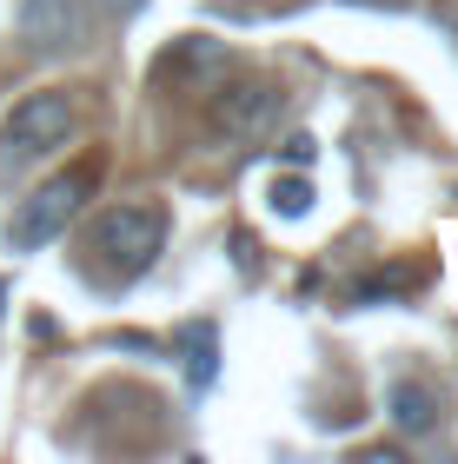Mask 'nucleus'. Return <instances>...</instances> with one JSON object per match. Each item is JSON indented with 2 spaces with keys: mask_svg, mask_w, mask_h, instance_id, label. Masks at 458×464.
<instances>
[{
  "mask_svg": "<svg viewBox=\"0 0 458 464\" xmlns=\"http://www.w3.org/2000/svg\"><path fill=\"white\" fill-rule=\"evenodd\" d=\"M73 126H80V113H73V100L60 93V87L27 93V100L7 113V126H0V186H14L34 160H47L54 146H67Z\"/></svg>",
  "mask_w": 458,
  "mask_h": 464,
  "instance_id": "obj_1",
  "label": "nucleus"
},
{
  "mask_svg": "<svg viewBox=\"0 0 458 464\" xmlns=\"http://www.w3.org/2000/svg\"><path fill=\"white\" fill-rule=\"evenodd\" d=\"M166 246V213L160 206H107L93 226H87V252L113 279H140Z\"/></svg>",
  "mask_w": 458,
  "mask_h": 464,
  "instance_id": "obj_2",
  "label": "nucleus"
},
{
  "mask_svg": "<svg viewBox=\"0 0 458 464\" xmlns=\"http://www.w3.org/2000/svg\"><path fill=\"white\" fill-rule=\"evenodd\" d=\"M93 186H100V166H93V160H80V166H67V173H54L40 193L20 199V213L7 219V246H14V252H34V246L60 239V232L73 226V213L87 206Z\"/></svg>",
  "mask_w": 458,
  "mask_h": 464,
  "instance_id": "obj_3",
  "label": "nucleus"
},
{
  "mask_svg": "<svg viewBox=\"0 0 458 464\" xmlns=\"http://www.w3.org/2000/svg\"><path fill=\"white\" fill-rule=\"evenodd\" d=\"M87 27H93L87 0H20L14 14V40L27 53H80Z\"/></svg>",
  "mask_w": 458,
  "mask_h": 464,
  "instance_id": "obj_4",
  "label": "nucleus"
},
{
  "mask_svg": "<svg viewBox=\"0 0 458 464\" xmlns=\"http://www.w3.org/2000/svg\"><path fill=\"white\" fill-rule=\"evenodd\" d=\"M286 107V93L279 87H266V80H233V87H219L213 93V126L226 140H239V146H253L273 133V120Z\"/></svg>",
  "mask_w": 458,
  "mask_h": 464,
  "instance_id": "obj_5",
  "label": "nucleus"
},
{
  "mask_svg": "<svg viewBox=\"0 0 458 464\" xmlns=\"http://www.w3.org/2000/svg\"><path fill=\"white\" fill-rule=\"evenodd\" d=\"M385 411H392V425H399L405 438H432L439 431V392L425 385V378H399V385L385 392Z\"/></svg>",
  "mask_w": 458,
  "mask_h": 464,
  "instance_id": "obj_6",
  "label": "nucleus"
},
{
  "mask_svg": "<svg viewBox=\"0 0 458 464\" xmlns=\"http://www.w3.org/2000/svg\"><path fill=\"white\" fill-rule=\"evenodd\" d=\"M266 199H273V213H279V219H299V213H312V199H319V193H312V179H299V173H279Z\"/></svg>",
  "mask_w": 458,
  "mask_h": 464,
  "instance_id": "obj_7",
  "label": "nucleus"
},
{
  "mask_svg": "<svg viewBox=\"0 0 458 464\" xmlns=\"http://www.w3.org/2000/svg\"><path fill=\"white\" fill-rule=\"evenodd\" d=\"M186 378H193V385H213V325L193 332V358H186Z\"/></svg>",
  "mask_w": 458,
  "mask_h": 464,
  "instance_id": "obj_8",
  "label": "nucleus"
},
{
  "mask_svg": "<svg viewBox=\"0 0 458 464\" xmlns=\"http://www.w3.org/2000/svg\"><path fill=\"white\" fill-rule=\"evenodd\" d=\"M279 160L286 166H312V133H293V140L279 146Z\"/></svg>",
  "mask_w": 458,
  "mask_h": 464,
  "instance_id": "obj_9",
  "label": "nucleus"
},
{
  "mask_svg": "<svg viewBox=\"0 0 458 464\" xmlns=\"http://www.w3.org/2000/svg\"><path fill=\"white\" fill-rule=\"evenodd\" d=\"M107 7H113L120 20H127V14H140V7H147V0H107Z\"/></svg>",
  "mask_w": 458,
  "mask_h": 464,
  "instance_id": "obj_10",
  "label": "nucleus"
}]
</instances>
